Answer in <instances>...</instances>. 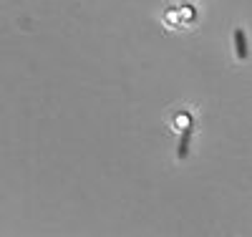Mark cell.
I'll return each instance as SVG.
<instances>
[{"instance_id":"6da1fadb","label":"cell","mask_w":252,"mask_h":237,"mask_svg":"<svg viewBox=\"0 0 252 237\" xmlns=\"http://www.w3.org/2000/svg\"><path fill=\"white\" fill-rule=\"evenodd\" d=\"M235 51H237V58L240 61H247V38H245V31L242 28H237L235 31Z\"/></svg>"},{"instance_id":"7a4b0ae2","label":"cell","mask_w":252,"mask_h":237,"mask_svg":"<svg viewBox=\"0 0 252 237\" xmlns=\"http://www.w3.org/2000/svg\"><path fill=\"white\" fill-rule=\"evenodd\" d=\"M172 124H174L177 132H187V129H192V114H189V111H177Z\"/></svg>"},{"instance_id":"3957f363","label":"cell","mask_w":252,"mask_h":237,"mask_svg":"<svg viewBox=\"0 0 252 237\" xmlns=\"http://www.w3.org/2000/svg\"><path fill=\"white\" fill-rule=\"evenodd\" d=\"M177 13H179V23H182V26L192 23V20L197 18V8H194L192 3H184V5H179V8H177Z\"/></svg>"},{"instance_id":"277c9868","label":"cell","mask_w":252,"mask_h":237,"mask_svg":"<svg viewBox=\"0 0 252 237\" xmlns=\"http://www.w3.org/2000/svg\"><path fill=\"white\" fill-rule=\"evenodd\" d=\"M189 139H192V129L187 132H179V149H177V159H187V152H189Z\"/></svg>"},{"instance_id":"5b68a950","label":"cell","mask_w":252,"mask_h":237,"mask_svg":"<svg viewBox=\"0 0 252 237\" xmlns=\"http://www.w3.org/2000/svg\"><path fill=\"white\" fill-rule=\"evenodd\" d=\"M164 23L169 26V28H182V23H179V13H177V8H166V13H164Z\"/></svg>"}]
</instances>
